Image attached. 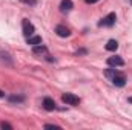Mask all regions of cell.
<instances>
[{
	"mask_svg": "<svg viewBox=\"0 0 132 130\" xmlns=\"http://www.w3.org/2000/svg\"><path fill=\"white\" fill-rule=\"evenodd\" d=\"M45 129H60V127H59V126H54V124H46V126H45Z\"/></svg>",
	"mask_w": 132,
	"mask_h": 130,
	"instance_id": "obj_15",
	"label": "cell"
},
{
	"mask_svg": "<svg viewBox=\"0 0 132 130\" xmlns=\"http://www.w3.org/2000/svg\"><path fill=\"white\" fill-rule=\"evenodd\" d=\"M43 107L46 109V110H54L55 109V103H54V99H51V98H45L43 99Z\"/></svg>",
	"mask_w": 132,
	"mask_h": 130,
	"instance_id": "obj_8",
	"label": "cell"
},
{
	"mask_svg": "<svg viewBox=\"0 0 132 130\" xmlns=\"http://www.w3.org/2000/svg\"><path fill=\"white\" fill-rule=\"evenodd\" d=\"M85 2H86V3H97L98 0H85Z\"/></svg>",
	"mask_w": 132,
	"mask_h": 130,
	"instance_id": "obj_16",
	"label": "cell"
},
{
	"mask_svg": "<svg viewBox=\"0 0 132 130\" xmlns=\"http://www.w3.org/2000/svg\"><path fill=\"white\" fill-rule=\"evenodd\" d=\"M129 103H132V97H131V98H129Z\"/></svg>",
	"mask_w": 132,
	"mask_h": 130,
	"instance_id": "obj_19",
	"label": "cell"
},
{
	"mask_svg": "<svg viewBox=\"0 0 132 130\" xmlns=\"http://www.w3.org/2000/svg\"><path fill=\"white\" fill-rule=\"evenodd\" d=\"M72 6H74L72 0H62V3H60V11H62V12H68V11L72 9Z\"/></svg>",
	"mask_w": 132,
	"mask_h": 130,
	"instance_id": "obj_7",
	"label": "cell"
},
{
	"mask_svg": "<svg viewBox=\"0 0 132 130\" xmlns=\"http://www.w3.org/2000/svg\"><path fill=\"white\" fill-rule=\"evenodd\" d=\"M111 81H112V84L114 86H118V87H123L125 84H126V77L123 75V73H117V75H114L112 78H111Z\"/></svg>",
	"mask_w": 132,
	"mask_h": 130,
	"instance_id": "obj_4",
	"label": "cell"
},
{
	"mask_svg": "<svg viewBox=\"0 0 132 130\" xmlns=\"http://www.w3.org/2000/svg\"><path fill=\"white\" fill-rule=\"evenodd\" d=\"M108 64L120 67V66H125V60H123L121 57H118V55H114V57H109V58H108Z\"/></svg>",
	"mask_w": 132,
	"mask_h": 130,
	"instance_id": "obj_5",
	"label": "cell"
},
{
	"mask_svg": "<svg viewBox=\"0 0 132 130\" xmlns=\"http://www.w3.org/2000/svg\"><path fill=\"white\" fill-rule=\"evenodd\" d=\"M115 20H117L115 12H111V14H108L104 18H101V22L98 23V26H108V28H111V26L115 23Z\"/></svg>",
	"mask_w": 132,
	"mask_h": 130,
	"instance_id": "obj_2",
	"label": "cell"
},
{
	"mask_svg": "<svg viewBox=\"0 0 132 130\" xmlns=\"http://www.w3.org/2000/svg\"><path fill=\"white\" fill-rule=\"evenodd\" d=\"M28 44H31V46H37V44H42V37H40V35L28 37Z\"/></svg>",
	"mask_w": 132,
	"mask_h": 130,
	"instance_id": "obj_9",
	"label": "cell"
},
{
	"mask_svg": "<svg viewBox=\"0 0 132 130\" xmlns=\"http://www.w3.org/2000/svg\"><path fill=\"white\" fill-rule=\"evenodd\" d=\"M55 32H57V35H59V37H63V38L71 35V31H69L66 26H63V25H59V26L55 28Z\"/></svg>",
	"mask_w": 132,
	"mask_h": 130,
	"instance_id": "obj_6",
	"label": "cell"
},
{
	"mask_svg": "<svg viewBox=\"0 0 132 130\" xmlns=\"http://www.w3.org/2000/svg\"><path fill=\"white\" fill-rule=\"evenodd\" d=\"M22 26H23V34H25V37H31L34 34V25L28 20V18H23Z\"/></svg>",
	"mask_w": 132,
	"mask_h": 130,
	"instance_id": "obj_3",
	"label": "cell"
},
{
	"mask_svg": "<svg viewBox=\"0 0 132 130\" xmlns=\"http://www.w3.org/2000/svg\"><path fill=\"white\" fill-rule=\"evenodd\" d=\"M5 97V92H2V90H0V98H3Z\"/></svg>",
	"mask_w": 132,
	"mask_h": 130,
	"instance_id": "obj_17",
	"label": "cell"
},
{
	"mask_svg": "<svg viewBox=\"0 0 132 130\" xmlns=\"http://www.w3.org/2000/svg\"><path fill=\"white\" fill-rule=\"evenodd\" d=\"M117 49H118V43H117L115 40H109V41L106 43V51L114 52V51H117Z\"/></svg>",
	"mask_w": 132,
	"mask_h": 130,
	"instance_id": "obj_10",
	"label": "cell"
},
{
	"mask_svg": "<svg viewBox=\"0 0 132 130\" xmlns=\"http://www.w3.org/2000/svg\"><path fill=\"white\" fill-rule=\"evenodd\" d=\"M23 2H25V3H29V2H32V0H23Z\"/></svg>",
	"mask_w": 132,
	"mask_h": 130,
	"instance_id": "obj_18",
	"label": "cell"
},
{
	"mask_svg": "<svg viewBox=\"0 0 132 130\" xmlns=\"http://www.w3.org/2000/svg\"><path fill=\"white\" fill-rule=\"evenodd\" d=\"M23 99H25V98L19 97V95H11V97H9V101H11V103H22Z\"/></svg>",
	"mask_w": 132,
	"mask_h": 130,
	"instance_id": "obj_13",
	"label": "cell"
},
{
	"mask_svg": "<svg viewBox=\"0 0 132 130\" xmlns=\"http://www.w3.org/2000/svg\"><path fill=\"white\" fill-rule=\"evenodd\" d=\"M45 52H46V48L45 46H42V44L34 46V54H45Z\"/></svg>",
	"mask_w": 132,
	"mask_h": 130,
	"instance_id": "obj_11",
	"label": "cell"
},
{
	"mask_svg": "<svg viewBox=\"0 0 132 130\" xmlns=\"http://www.w3.org/2000/svg\"><path fill=\"white\" fill-rule=\"evenodd\" d=\"M0 127H2V129H8V130L12 129V126H11V124H8V123H2V124H0Z\"/></svg>",
	"mask_w": 132,
	"mask_h": 130,
	"instance_id": "obj_14",
	"label": "cell"
},
{
	"mask_svg": "<svg viewBox=\"0 0 132 130\" xmlns=\"http://www.w3.org/2000/svg\"><path fill=\"white\" fill-rule=\"evenodd\" d=\"M117 73H118V70H115V69H106V70H104V75H106L109 80H111L114 75H117Z\"/></svg>",
	"mask_w": 132,
	"mask_h": 130,
	"instance_id": "obj_12",
	"label": "cell"
},
{
	"mask_svg": "<svg viewBox=\"0 0 132 130\" xmlns=\"http://www.w3.org/2000/svg\"><path fill=\"white\" fill-rule=\"evenodd\" d=\"M131 3H132V0H131Z\"/></svg>",
	"mask_w": 132,
	"mask_h": 130,
	"instance_id": "obj_20",
	"label": "cell"
},
{
	"mask_svg": "<svg viewBox=\"0 0 132 130\" xmlns=\"http://www.w3.org/2000/svg\"><path fill=\"white\" fill-rule=\"evenodd\" d=\"M62 101L66 103L68 106H78L80 104V98L75 97L74 94H63L62 95Z\"/></svg>",
	"mask_w": 132,
	"mask_h": 130,
	"instance_id": "obj_1",
	"label": "cell"
}]
</instances>
